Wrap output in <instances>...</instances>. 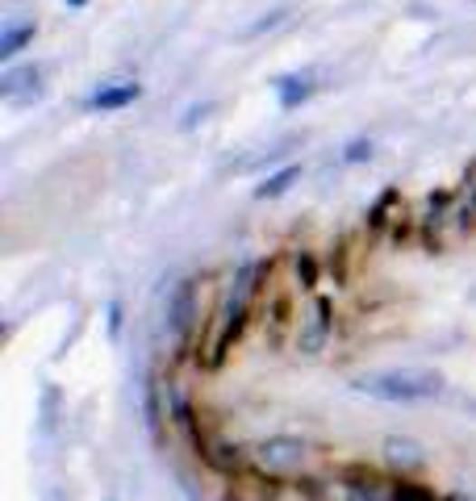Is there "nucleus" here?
<instances>
[{"label": "nucleus", "mask_w": 476, "mask_h": 501, "mask_svg": "<svg viewBox=\"0 0 476 501\" xmlns=\"http://www.w3.org/2000/svg\"><path fill=\"white\" fill-rule=\"evenodd\" d=\"M268 280H271V260L238 263L230 288L222 293V301L214 306V314H209L205 343H201V351H196V364H201V368L217 372L222 364H226V355L234 351V343L247 335V326H251V317H255V309H260V297H263V288H268Z\"/></svg>", "instance_id": "f257e3e1"}, {"label": "nucleus", "mask_w": 476, "mask_h": 501, "mask_svg": "<svg viewBox=\"0 0 476 501\" xmlns=\"http://www.w3.org/2000/svg\"><path fill=\"white\" fill-rule=\"evenodd\" d=\"M351 392L389 405H418V402H439L447 392V381L443 372L434 368H380L351 376Z\"/></svg>", "instance_id": "f03ea898"}, {"label": "nucleus", "mask_w": 476, "mask_h": 501, "mask_svg": "<svg viewBox=\"0 0 476 501\" xmlns=\"http://www.w3.org/2000/svg\"><path fill=\"white\" fill-rule=\"evenodd\" d=\"M209 317L201 314V293H196V280L185 276L176 280L172 297H167V335L176 343V355L185 360L188 351H196V343H205Z\"/></svg>", "instance_id": "7ed1b4c3"}, {"label": "nucleus", "mask_w": 476, "mask_h": 501, "mask_svg": "<svg viewBox=\"0 0 476 501\" xmlns=\"http://www.w3.org/2000/svg\"><path fill=\"white\" fill-rule=\"evenodd\" d=\"M309 459V443L297 435H268L251 447V468L268 472V477H289Z\"/></svg>", "instance_id": "20e7f679"}, {"label": "nucleus", "mask_w": 476, "mask_h": 501, "mask_svg": "<svg viewBox=\"0 0 476 501\" xmlns=\"http://www.w3.org/2000/svg\"><path fill=\"white\" fill-rule=\"evenodd\" d=\"M330 335H335V301L326 293H318L309 301V309L301 314V322H297V355L301 360H318L326 351V343H330Z\"/></svg>", "instance_id": "39448f33"}, {"label": "nucleus", "mask_w": 476, "mask_h": 501, "mask_svg": "<svg viewBox=\"0 0 476 501\" xmlns=\"http://www.w3.org/2000/svg\"><path fill=\"white\" fill-rule=\"evenodd\" d=\"M452 209H455V188H434V193H426L423 209L414 213V230H418V242L431 250L443 247V239H439V230L452 226Z\"/></svg>", "instance_id": "423d86ee"}, {"label": "nucleus", "mask_w": 476, "mask_h": 501, "mask_svg": "<svg viewBox=\"0 0 476 501\" xmlns=\"http://www.w3.org/2000/svg\"><path fill=\"white\" fill-rule=\"evenodd\" d=\"M338 489L343 501H389L393 480L372 464H343L338 468Z\"/></svg>", "instance_id": "0eeeda50"}, {"label": "nucleus", "mask_w": 476, "mask_h": 501, "mask_svg": "<svg viewBox=\"0 0 476 501\" xmlns=\"http://www.w3.org/2000/svg\"><path fill=\"white\" fill-rule=\"evenodd\" d=\"M380 459L393 468V477H414V472H423L431 464V451L426 443L410 435H385L380 439Z\"/></svg>", "instance_id": "6e6552de"}, {"label": "nucleus", "mask_w": 476, "mask_h": 501, "mask_svg": "<svg viewBox=\"0 0 476 501\" xmlns=\"http://www.w3.org/2000/svg\"><path fill=\"white\" fill-rule=\"evenodd\" d=\"M38 97H43V67L38 63L5 67V76H0V100L25 105V100H38Z\"/></svg>", "instance_id": "1a4fd4ad"}, {"label": "nucleus", "mask_w": 476, "mask_h": 501, "mask_svg": "<svg viewBox=\"0 0 476 501\" xmlns=\"http://www.w3.org/2000/svg\"><path fill=\"white\" fill-rule=\"evenodd\" d=\"M138 97H142L138 80H105V84L92 88V97L84 100V109L88 113H118V109H130Z\"/></svg>", "instance_id": "9d476101"}, {"label": "nucleus", "mask_w": 476, "mask_h": 501, "mask_svg": "<svg viewBox=\"0 0 476 501\" xmlns=\"http://www.w3.org/2000/svg\"><path fill=\"white\" fill-rule=\"evenodd\" d=\"M33 38H38V22L33 17H9L5 30H0V63L13 67L25 46H33Z\"/></svg>", "instance_id": "9b49d317"}, {"label": "nucleus", "mask_w": 476, "mask_h": 501, "mask_svg": "<svg viewBox=\"0 0 476 501\" xmlns=\"http://www.w3.org/2000/svg\"><path fill=\"white\" fill-rule=\"evenodd\" d=\"M271 88H276L281 109H297V105H305V100L318 92V76L314 71H289V76H281Z\"/></svg>", "instance_id": "f8f14e48"}, {"label": "nucleus", "mask_w": 476, "mask_h": 501, "mask_svg": "<svg viewBox=\"0 0 476 501\" xmlns=\"http://www.w3.org/2000/svg\"><path fill=\"white\" fill-rule=\"evenodd\" d=\"M276 493H281V485L268 477V472H243V477L230 485L226 501H276Z\"/></svg>", "instance_id": "ddd939ff"}, {"label": "nucleus", "mask_w": 476, "mask_h": 501, "mask_svg": "<svg viewBox=\"0 0 476 501\" xmlns=\"http://www.w3.org/2000/svg\"><path fill=\"white\" fill-rule=\"evenodd\" d=\"M297 180H301V164H284L281 172L263 175L260 184L251 188V196H255V201H276V196H284L292 184H297Z\"/></svg>", "instance_id": "4468645a"}, {"label": "nucleus", "mask_w": 476, "mask_h": 501, "mask_svg": "<svg viewBox=\"0 0 476 501\" xmlns=\"http://www.w3.org/2000/svg\"><path fill=\"white\" fill-rule=\"evenodd\" d=\"M292 276H297V288H305V293H314L318 288V276H322V268H318V255L314 250H292Z\"/></svg>", "instance_id": "2eb2a0df"}, {"label": "nucleus", "mask_w": 476, "mask_h": 501, "mask_svg": "<svg viewBox=\"0 0 476 501\" xmlns=\"http://www.w3.org/2000/svg\"><path fill=\"white\" fill-rule=\"evenodd\" d=\"M263 326H268L271 343H281V335L289 330V297H271L268 301V317H263Z\"/></svg>", "instance_id": "dca6fc26"}, {"label": "nucleus", "mask_w": 476, "mask_h": 501, "mask_svg": "<svg viewBox=\"0 0 476 501\" xmlns=\"http://www.w3.org/2000/svg\"><path fill=\"white\" fill-rule=\"evenodd\" d=\"M389 501H439V497H434V489L418 485V480H410V477H393Z\"/></svg>", "instance_id": "f3484780"}, {"label": "nucleus", "mask_w": 476, "mask_h": 501, "mask_svg": "<svg viewBox=\"0 0 476 501\" xmlns=\"http://www.w3.org/2000/svg\"><path fill=\"white\" fill-rule=\"evenodd\" d=\"M372 155H376L372 138H351V142L343 147V155H338V164H347V167H351V164H368Z\"/></svg>", "instance_id": "a211bd4d"}, {"label": "nucleus", "mask_w": 476, "mask_h": 501, "mask_svg": "<svg viewBox=\"0 0 476 501\" xmlns=\"http://www.w3.org/2000/svg\"><path fill=\"white\" fill-rule=\"evenodd\" d=\"M147 418H151V430L159 435V381H147Z\"/></svg>", "instance_id": "6ab92c4d"}, {"label": "nucleus", "mask_w": 476, "mask_h": 501, "mask_svg": "<svg viewBox=\"0 0 476 501\" xmlns=\"http://www.w3.org/2000/svg\"><path fill=\"white\" fill-rule=\"evenodd\" d=\"M118 330H121V306L118 301H109V335L118 338Z\"/></svg>", "instance_id": "aec40b11"}, {"label": "nucleus", "mask_w": 476, "mask_h": 501, "mask_svg": "<svg viewBox=\"0 0 476 501\" xmlns=\"http://www.w3.org/2000/svg\"><path fill=\"white\" fill-rule=\"evenodd\" d=\"M63 5H67V9H84L88 0H63Z\"/></svg>", "instance_id": "412c9836"}, {"label": "nucleus", "mask_w": 476, "mask_h": 501, "mask_svg": "<svg viewBox=\"0 0 476 501\" xmlns=\"http://www.w3.org/2000/svg\"><path fill=\"white\" fill-rule=\"evenodd\" d=\"M468 301H472V306H476V284H472V293H468Z\"/></svg>", "instance_id": "4be33fe9"}, {"label": "nucleus", "mask_w": 476, "mask_h": 501, "mask_svg": "<svg viewBox=\"0 0 476 501\" xmlns=\"http://www.w3.org/2000/svg\"><path fill=\"white\" fill-rule=\"evenodd\" d=\"M468 410H472V414H476V397H472V402H468Z\"/></svg>", "instance_id": "5701e85b"}]
</instances>
